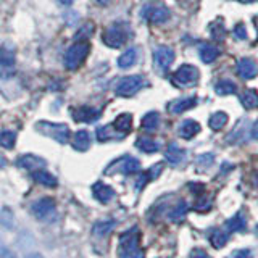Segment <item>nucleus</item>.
<instances>
[{"mask_svg": "<svg viewBox=\"0 0 258 258\" xmlns=\"http://www.w3.org/2000/svg\"><path fill=\"white\" fill-rule=\"evenodd\" d=\"M119 258H144V250L141 247V234L137 228H133L121 234L119 247H118Z\"/></svg>", "mask_w": 258, "mask_h": 258, "instance_id": "f257e3e1", "label": "nucleus"}, {"mask_svg": "<svg viewBox=\"0 0 258 258\" xmlns=\"http://www.w3.org/2000/svg\"><path fill=\"white\" fill-rule=\"evenodd\" d=\"M89 52H91V44L87 40H76L64 53V68L76 71L86 61Z\"/></svg>", "mask_w": 258, "mask_h": 258, "instance_id": "f03ea898", "label": "nucleus"}, {"mask_svg": "<svg viewBox=\"0 0 258 258\" xmlns=\"http://www.w3.org/2000/svg\"><path fill=\"white\" fill-rule=\"evenodd\" d=\"M129 36H131V31H129L126 23H115L103 31L102 40L110 48H119L127 42Z\"/></svg>", "mask_w": 258, "mask_h": 258, "instance_id": "7ed1b4c3", "label": "nucleus"}, {"mask_svg": "<svg viewBox=\"0 0 258 258\" xmlns=\"http://www.w3.org/2000/svg\"><path fill=\"white\" fill-rule=\"evenodd\" d=\"M36 131L40 133L42 136L50 137V139L60 142V144H67L71 137V131L68 124L64 123H50V121H39L36 124Z\"/></svg>", "mask_w": 258, "mask_h": 258, "instance_id": "20e7f679", "label": "nucleus"}, {"mask_svg": "<svg viewBox=\"0 0 258 258\" xmlns=\"http://www.w3.org/2000/svg\"><path fill=\"white\" fill-rule=\"evenodd\" d=\"M145 86H147V81H145L144 76H141V75L124 76V78H121V79L118 81V83H116L115 92H116V95L127 99V97L136 95V94L139 92L141 89H144Z\"/></svg>", "mask_w": 258, "mask_h": 258, "instance_id": "39448f33", "label": "nucleus"}, {"mask_svg": "<svg viewBox=\"0 0 258 258\" xmlns=\"http://www.w3.org/2000/svg\"><path fill=\"white\" fill-rule=\"evenodd\" d=\"M141 16L149 23H155V24H161V23H166L169 18H171V12L169 8L165 7L163 4L160 2H150V4H145Z\"/></svg>", "mask_w": 258, "mask_h": 258, "instance_id": "423d86ee", "label": "nucleus"}, {"mask_svg": "<svg viewBox=\"0 0 258 258\" xmlns=\"http://www.w3.org/2000/svg\"><path fill=\"white\" fill-rule=\"evenodd\" d=\"M173 84L176 87H194L199 81V70L194 67V64H182V67L177 68V71L171 78Z\"/></svg>", "mask_w": 258, "mask_h": 258, "instance_id": "0eeeda50", "label": "nucleus"}, {"mask_svg": "<svg viewBox=\"0 0 258 258\" xmlns=\"http://www.w3.org/2000/svg\"><path fill=\"white\" fill-rule=\"evenodd\" d=\"M173 61H174V50L171 47L160 45L158 48H155V52H153V63H155V68L160 73L168 71Z\"/></svg>", "mask_w": 258, "mask_h": 258, "instance_id": "6e6552de", "label": "nucleus"}, {"mask_svg": "<svg viewBox=\"0 0 258 258\" xmlns=\"http://www.w3.org/2000/svg\"><path fill=\"white\" fill-rule=\"evenodd\" d=\"M31 212L36 218H39V220H47V218L52 216V213L55 212V200L50 197L39 199L31 205Z\"/></svg>", "mask_w": 258, "mask_h": 258, "instance_id": "1a4fd4ad", "label": "nucleus"}, {"mask_svg": "<svg viewBox=\"0 0 258 258\" xmlns=\"http://www.w3.org/2000/svg\"><path fill=\"white\" fill-rule=\"evenodd\" d=\"M197 105V97H181V99H176V100H171L166 108L169 113H173V115H181V113L187 111L190 108H194Z\"/></svg>", "mask_w": 258, "mask_h": 258, "instance_id": "9d476101", "label": "nucleus"}, {"mask_svg": "<svg viewBox=\"0 0 258 258\" xmlns=\"http://www.w3.org/2000/svg\"><path fill=\"white\" fill-rule=\"evenodd\" d=\"M236 70L242 79H253L258 75V63L252 58H240L236 63Z\"/></svg>", "mask_w": 258, "mask_h": 258, "instance_id": "9b49d317", "label": "nucleus"}, {"mask_svg": "<svg viewBox=\"0 0 258 258\" xmlns=\"http://www.w3.org/2000/svg\"><path fill=\"white\" fill-rule=\"evenodd\" d=\"M73 118L78 123H94L100 118V110H97L94 107H79L73 110Z\"/></svg>", "mask_w": 258, "mask_h": 258, "instance_id": "f8f14e48", "label": "nucleus"}, {"mask_svg": "<svg viewBox=\"0 0 258 258\" xmlns=\"http://www.w3.org/2000/svg\"><path fill=\"white\" fill-rule=\"evenodd\" d=\"M247 123H248L247 118H242L239 121L236 129H234V131L231 133V136L228 137L229 144H240V142H244V137H247V136L252 137V124H250V129H248Z\"/></svg>", "mask_w": 258, "mask_h": 258, "instance_id": "ddd939ff", "label": "nucleus"}, {"mask_svg": "<svg viewBox=\"0 0 258 258\" xmlns=\"http://www.w3.org/2000/svg\"><path fill=\"white\" fill-rule=\"evenodd\" d=\"M111 166H118V169H115V171H119L123 174H134L141 169V161L133 157H123L115 161Z\"/></svg>", "mask_w": 258, "mask_h": 258, "instance_id": "4468645a", "label": "nucleus"}, {"mask_svg": "<svg viewBox=\"0 0 258 258\" xmlns=\"http://www.w3.org/2000/svg\"><path fill=\"white\" fill-rule=\"evenodd\" d=\"M92 194H94V197L100 202V204H108V202L115 197V190H113L110 185L103 184V182H95L92 185Z\"/></svg>", "mask_w": 258, "mask_h": 258, "instance_id": "2eb2a0df", "label": "nucleus"}, {"mask_svg": "<svg viewBox=\"0 0 258 258\" xmlns=\"http://www.w3.org/2000/svg\"><path fill=\"white\" fill-rule=\"evenodd\" d=\"M199 55H200V60L204 63H207V64L213 63L218 56H220V48L210 42H202L199 47Z\"/></svg>", "mask_w": 258, "mask_h": 258, "instance_id": "dca6fc26", "label": "nucleus"}, {"mask_svg": "<svg viewBox=\"0 0 258 258\" xmlns=\"http://www.w3.org/2000/svg\"><path fill=\"white\" fill-rule=\"evenodd\" d=\"M73 149L78 150V152H86L89 147H91V134L84 129L81 131H76L75 136H73V141H71Z\"/></svg>", "mask_w": 258, "mask_h": 258, "instance_id": "f3484780", "label": "nucleus"}, {"mask_svg": "<svg viewBox=\"0 0 258 258\" xmlns=\"http://www.w3.org/2000/svg\"><path fill=\"white\" fill-rule=\"evenodd\" d=\"M18 165L24 169H29V171H36V169H42L45 166V161L42 158H39L36 155H32V153H29V155H23L20 160H18Z\"/></svg>", "mask_w": 258, "mask_h": 258, "instance_id": "a211bd4d", "label": "nucleus"}, {"mask_svg": "<svg viewBox=\"0 0 258 258\" xmlns=\"http://www.w3.org/2000/svg\"><path fill=\"white\" fill-rule=\"evenodd\" d=\"M113 127H115L121 136L127 134L133 129V115L131 113H121V115L116 116V119L113 121Z\"/></svg>", "mask_w": 258, "mask_h": 258, "instance_id": "6ab92c4d", "label": "nucleus"}, {"mask_svg": "<svg viewBox=\"0 0 258 258\" xmlns=\"http://www.w3.org/2000/svg\"><path fill=\"white\" fill-rule=\"evenodd\" d=\"M200 133V124L194 119H184L179 126V136L182 139H192Z\"/></svg>", "mask_w": 258, "mask_h": 258, "instance_id": "aec40b11", "label": "nucleus"}, {"mask_svg": "<svg viewBox=\"0 0 258 258\" xmlns=\"http://www.w3.org/2000/svg\"><path fill=\"white\" fill-rule=\"evenodd\" d=\"M31 176H32V179H34L36 182L45 185V187H56V184H58V182H56V177L53 174H50L48 171H45L44 168L32 171Z\"/></svg>", "mask_w": 258, "mask_h": 258, "instance_id": "412c9836", "label": "nucleus"}, {"mask_svg": "<svg viewBox=\"0 0 258 258\" xmlns=\"http://www.w3.org/2000/svg\"><path fill=\"white\" fill-rule=\"evenodd\" d=\"M165 157H166V161L168 163H171V165H179L181 161L184 160L185 157V152L179 147V145H176V144H169L168 147H166V152H165Z\"/></svg>", "mask_w": 258, "mask_h": 258, "instance_id": "4be33fe9", "label": "nucleus"}, {"mask_svg": "<svg viewBox=\"0 0 258 258\" xmlns=\"http://www.w3.org/2000/svg\"><path fill=\"white\" fill-rule=\"evenodd\" d=\"M245 226H247L245 215L244 213H236L234 216H231L228 221H226L224 228L228 232H239V231H244Z\"/></svg>", "mask_w": 258, "mask_h": 258, "instance_id": "5701e85b", "label": "nucleus"}, {"mask_svg": "<svg viewBox=\"0 0 258 258\" xmlns=\"http://www.w3.org/2000/svg\"><path fill=\"white\" fill-rule=\"evenodd\" d=\"M240 103L244 105L247 110H256L258 108V92L253 89H247L245 92H242L239 97Z\"/></svg>", "mask_w": 258, "mask_h": 258, "instance_id": "b1692460", "label": "nucleus"}, {"mask_svg": "<svg viewBox=\"0 0 258 258\" xmlns=\"http://www.w3.org/2000/svg\"><path fill=\"white\" fill-rule=\"evenodd\" d=\"M137 48H127V50L123 53V55H119V58H118V67L121 70H127V68H131L136 64L137 61Z\"/></svg>", "mask_w": 258, "mask_h": 258, "instance_id": "393cba45", "label": "nucleus"}, {"mask_svg": "<svg viewBox=\"0 0 258 258\" xmlns=\"http://www.w3.org/2000/svg\"><path fill=\"white\" fill-rule=\"evenodd\" d=\"M136 147L144 153H155L160 150V145L157 141H153L152 137H139L136 141Z\"/></svg>", "mask_w": 258, "mask_h": 258, "instance_id": "a878e982", "label": "nucleus"}, {"mask_svg": "<svg viewBox=\"0 0 258 258\" xmlns=\"http://www.w3.org/2000/svg\"><path fill=\"white\" fill-rule=\"evenodd\" d=\"M160 126V113L158 111H149L147 115L142 118V127L145 131L153 133L157 131Z\"/></svg>", "mask_w": 258, "mask_h": 258, "instance_id": "bb28decb", "label": "nucleus"}, {"mask_svg": "<svg viewBox=\"0 0 258 258\" xmlns=\"http://www.w3.org/2000/svg\"><path fill=\"white\" fill-rule=\"evenodd\" d=\"M215 92L218 95H232L237 92V86L229 79H221L215 84Z\"/></svg>", "mask_w": 258, "mask_h": 258, "instance_id": "cd10ccee", "label": "nucleus"}, {"mask_svg": "<svg viewBox=\"0 0 258 258\" xmlns=\"http://www.w3.org/2000/svg\"><path fill=\"white\" fill-rule=\"evenodd\" d=\"M187 210H189L187 204H185L184 200H181L179 204L173 207V210L169 212L168 218H169V220H171L173 223H181V221H184L185 215H187Z\"/></svg>", "mask_w": 258, "mask_h": 258, "instance_id": "c85d7f7f", "label": "nucleus"}, {"mask_svg": "<svg viewBox=\"0 0 258 258\" xmlns=\"http://www.w3.org/2000/svg\"><path fill=\"white\" fill-rule=\"evenodd\" d=\"M229 240V232L228 231H223V229H215L210 236V242L215 248H223Z\"/></svg>", "mask_w": 258, "mask_h": 258, "instance_id": "c756f323", "label": "nucleus"}, {"mask_svg": "<svg viewBox=\"0 0 258 258\" xmlns=\"http://www.w3.org/2000/svg\"><path fill=\"white\" fill-rule=\"evenodd\" d=\"M208 124H210V127L213 129V131H221V129L228 124V115H226L224 111H216V113H213L212 116H210Z\"/></svg>", "mask_w": 258, "mask_h": 258, "instance_id": "7c9ffc66", "label": "nucleus"}, {"mask_svg": "<svg viewBox=\"0 0 258 258\" xmlns=\"http://www.w3.org/2000/svg\"><path fill=\"white\" fill-rule=\"evenodd\" d=\"M113 228H115V221H113V220H103V221H97L94 224L92 232L95 234V236L103 237V236H107L108 232H111Z\"/></svg>", "mask_w": 258, "mask_h": 258, "instance_id": "2f4dec72", "label": "nucleus"}, {"mask_svg": "<svg viewBox=\"0 0 258 258\" xmlns=\"http://www.w3.org/2000/svg\"><path fill=\"white\" fill-rule=\"evenodd\" d=\"M118 134L119 133L113 127V124H107V126H102V127L97 129V139H99L100 142L110 141V139H113V137H118Z\"/></svg>", "mask_w": 258, "mask_h": 258, "instance_id": "473e14b6", "label": "nucleus"}, {"mask_svg": "<svg viewBox=\"0 0 258 258\" xmlns=\"http://www.w3.org/2000/svg\"><path fill=\"white\" fill-rule=\"evenodd\" d=\"M16 142V134L13 131H2L0 133V145L4 149H13Z\"/></svg>", "mask_w": 258, "mask_h": 258, "instance_id": "72a5a7b5", "label": "nucleus"}, {"mask_svg": "<svg viewBox=\"0 0 258 258\" xmlns=\"http://www.w3.org/2000/svg\"><path fill=\"white\" fill-rule=\"evenodd\" d=\"M210 32H212V37L215 40H218V42H221V40H224V37H226V29L223 26V23H220V21L210 24Z\"/></svg>", "mask_w": 258, "mask_h": 258, "instance_id": "f704fd0d", "label": "nucleus"}, {"mask_svg": "<svg viewBox=\"0 0 258 258\" xmlns=\"http://www.w3.org/2000/svg\"><path fill=\"white\" fill-rule=\"evenodd\" d=\"M13 63H15L13 50H8L5 47L0 48V64H4V67H12Z\"/></svg>", "mask_w": 258, "mask_h": 258, "instance_id": "c9c22d12", "label": "nucleus"}, {"mask_svg": "<svg viewBox=\"0 0 258 258\" xmlns=\"http://www.w3.org/2000/svg\"><path fill=\"white\" fill-rule=\"evenodd\" d=\"M94 29H95V26H94L92 23H86L84 26H81V29L78 31L76 40H84L86 37L92 36V34H94Z\"/></svg>", "mask_w": 258, "mask_h": 258, "instance_id": "e433bc0d", "label": "nucleus"}, {"mask_svg": "<svg viewBox=\"0 0 258 258\" xmlns=\"http://www.w3.org/2000/svg\"><path fill=\"white\" fill-rule=\"evenodd\" d=\"M234 37H236L237 40H245L247 39V28L244 23H239L234 26V31H232Z\"/></svg>", "mask_w": 258, "mask_h": 258, "instance_id": "4c0bfd02", "label": "nucleus"}, {"mask_svg": "<svg viewBox=\"0 0 258 258\" xmlns=\"http://www.w3.org/2000/svg\"><path fill=\"white\" fill-rule=\"evenodd\" d=\"M213 160H215V157H213V153H204V155H200V157H197V165L199 166H202V168H208L210 165L213 163Z\"/></svg>", "mask_w": 258, "mask_h": 258, "instance_id": "58836bf2", "label": "nucleus"}, {"mask_svg": "<svg viewBox=\"0 0 258 258\" xmlns=\"http://www.w3.org/2000/svg\"><path fill=\"white\" fill-rule=\"evenodd\" d=\"M163 171V163H157L153 165L147 173H145V176H147V181L150 179H157V177L160 176V173Z\"/></svg>", "mask_w": 258, "mask_h": 258, "instance_id": "ea45409f", "label": "nucleus"}, {"mask_svg": "<svg viewBox=\"0 0 258 258\" xmlns=\"http://www.w3.org/2000/svg\"><path fill=\"white\" fill-rule=\"evenodd\" d=\"M194 208H196L197 212H208V210L212 208V197H208V199H200Z\"/></svg>", "mask_w": 258, "mask_h": 258, "instance_id": "a19ab883", "label": "nucleus"}, {"mask_svg": "<svg viewBox=\"0 0 258 258\" xmlns=\"http://www.w3.org/2000/svg\"><path fill=\"white\" fill-rule=\"evenodd\" d=\"M250 256H252V253H250V250H247V248L236 250V252L231 255V258H250Z\"/></svg>", "mask_w": 258, "mask_h": 258, "instance_id": "79ce46f5", "label": "nucleus"}, {"mask_svg": "<svg viewBox=\"0 0 258 258\" xmlns=\"http://www.w3.org/2000/svg\"><path fill=\"white\" fill-rule=\"evenodd\" d=\"M189 258H212L210 256L205 250H200V248H197V250H194V252L190 253V256Z\"/></svg>", "mask_w": 258, "mask_h": 258, "instance_id": "37998d69", "label": "nucleus"}, {"mask_svg": "<svg viewBox=\"0 0 258 258\" xmlns=\"http://www.w3.org/2000/svg\"><path fill=\"white\" fill-rule=\"evenodd\" d=\"M252 137L258 139V121H256L255 124H252Z\"/></svg>", "mask_w": 258, "mask_h": 258, "instance_id": "c03bdc74", "label": "nucleus"}, {"mask_svg": "<svg viewBox=\"0 0 258 258\" xmlns=\"http://www.w3.org/2000/svg\"><path fill=\"white\" fill-rule=\"evenodd\" d=\"M95 2L99 4V5H108L111 0H95Z\"/></svg>", "mask_w": 258, "mask_h": 258, "instance_id": "a18cd8bd", "label": "nucleus"}, {"mask_svg": "<svg viewBox=\"0 0 258 258\" xmlns=\"http://www.w3.org/2000/svg\"><path fill=\"white\" fill-rule=\"evenodd\" d=\"M60 4H63V5H71L73 2H75V0H58Z\"/></svg>", "mask_w": 258, "mask_h": 258, "instance_id": "49530a36", "label": "nucleus"}, {"mask_svg": "<svg viewBox=\"0 0 258 258\" xmlns=\"http://www.w3.org/2000/svg\"><path fill=\"white\" fill-rule=\"evenodd\" d=\"M26 258H44L40 253H31V255H28Z\"/></svg>", "mask_w": 258, "mask_h": 258, "instance_id": "de8ad7c7", "label": "nucleus"}, {"mask_svg": "<svg viewBox=\"0 0 258 258\" xmlns=\"http://www.w3.org/2000/svg\"><path fill=\"white\" fill-rule=\"evenodd\" d=\"M2 258H15V256H13L12 253H5V255H4Z\"/></svg>", "mask_w": 258, "mask_h": 258, "instance_id": "09e8293b", "label": "nucleus"}, {"mask_svg": "<svg viewBox=\"0 0 258 258\" xmlns=\"http://www.w3.org/2000/svg\"><path fill=\"white\" fill-rule=\"evenodd\" d=\"M239 2H242V4H250V2H253V0H239Z\"/></svg>", "mask_w": 258, "mask_h": 258, "instance_id": "8fccbe9b", "label": "nucleus"}, {"mask_svg": "<svg viewBox=\"0 0 258 258\" xmlns=\"http://www.w3.org/2000/svg\"><path fill=\"white\" fill-rule=\"evenodd\" d=\"M256 232H258V224H256Z\"/></svg>", "mask_w": 258, "mask_h": 258, "instance_id": "3c124183", "label": "nucleus"}]
</instances>
